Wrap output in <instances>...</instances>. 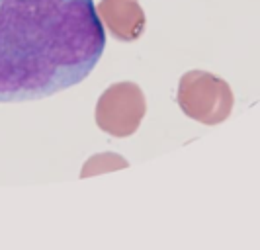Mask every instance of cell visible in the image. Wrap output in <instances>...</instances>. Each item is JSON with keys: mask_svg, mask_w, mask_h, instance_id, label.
Segmentation results:
<instances>
[{"mask_svg": "<svg viewBox=\"0 0 260 250\" xmlns=\"http://www.w3.org/2000/svg\"><path fill=\"white\" fill-rule=\"evenodd\" d=\"M104 49L94 0H0V104L75 86Z\"/></svg>", "mask_w": 260, "mask_h": 250, "instance_id": "1", "label": "cell"}]
</instances>
